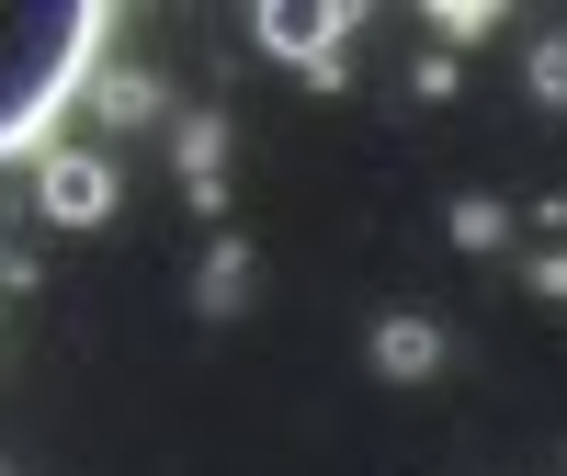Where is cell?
Instances as JSON below:
<instances>
[{
	"label": "cell",
	"instance_id": "6da1fadb",
	"mask_svg": "<svg viewBox=\"0 0 567 476\" xmlns=\"http://www.w3.org/2000/svg\"><path fill=\"white\" fill-rule=\"evenodd\" d=\"M103 45H114V0H0V170L45 159V125L91 91Z\"/></svg>",
	"mask_w": 567,
	"mask_h": 476
},
{
	"label": "cell",
	"instance_id": "7a4b0ae2",
	"mask_svg": "<svg viewBox=\"0 0 567 476\" xmlns=\"http://www.w3.org/2000/svg\"><path fill=\"white\" fill-rule=\"evenodd\" d=\"M250 34L272 45L284 69H329V58H352V12H341V0H261Z\"/></svg>",
	"mask_w": 567,
	"mask_h": 476
},
{
	"label": "cell",
	"instance_id": "3957f363",
	"mask_svg": "<svg viewBox=\"0 0 567 476\" xmlns=\"http://www.w3.org/2000/svg\"><path fill=\"white\" fill-rule=\"evenodd\" d=\"M34 205L58 216V227H103L114 216V159L103 148H45L34 159Z\"/></svg>",
	"mask_w": 567,
	"mask_h": 476
},
{
	"label": "cell",
	"instance_id": "277c9868",
	"mask_svg": "<svg viewBox=\"0 0 567 476\" xmlns=\"http://www.w3.org/2000/svg\"><path fill=\"white\" fill-rule=\"evenodd\" d=\"M443 318H420V307H386L374 318V374H386V386H420V374H443Z\"/></svg>",
	"mask_w": 567,
	"mask_h": 476
},
{
	"label": "cell",
	"instance_id": "5b68a950",
	"mask_svg": "<svg viewBox=\"0 0 567 476\" xmlns=\"http://www.w3.org/2000/svg\"><path fill=\"white\" fill-rule=\"evenodd\" d=\"M239 307H250V238L227 227L205 250V272H194V318H239Z\"/></svg>",
	"mask_w": 567,
	"mask_h": 476
},
{
	"label": "cell",
	"instance_id": "8992f818",
	"mask_svg": "<svg viewBox=\"0 0 567 476\" xmlns=\"http://www.w3.org/2000/svg\"><path fill=\"white\" fill-rule=\"evenodd\" d=\"M91 103H103L114 125H148V114H159V91L136 80V69H91Z\"/></svg>",
	"mask_w": 567,
	"mask_h": 476
},
{
	"label": "cell",
	"instance_id": "52a82bcc",
	"mask_svg": "<svg viewBox=\"0 0 567 476\" xmlns=\"http://www.w3.org/2000/svg\"><path fill=\"white\" fill-rule=\"evenodd\" d=\"M499 238H511V205L499 194H465L454 205V250H499Z\"/></svg>",
	"mask_w": 567,
	"mask_h": 476
},
{
	"label": "cell",
	"instance_id": "ba28073f",
	"mask_svg": "<svg viewBox=\"0 0 567 476\" xmlns=\"http://www.w3.org/2000/svg\"><path fill=\"white\" fill-rule=\"evenodd\" d=\"M534 91H545V103H567V34H556V45H534Z\"/></svg>",
	"mask_w": 567,
	"mask_h": 476
},
{
	"label": "cell",
	"instance_id": "9c48e42d",
	"mask_svg": "<svg viewBox=\"0 0 567 476\" xmlns=\"http://www.w3.org/2000/svg\"><path fill=\"white\" fill-rule=\"evenodd\" d=\"M534 283H545V296H567V250H545V261H534Z\"/></svg>",
	"mask_w": 567,
	"mask_h": 476
}]
</instances>
